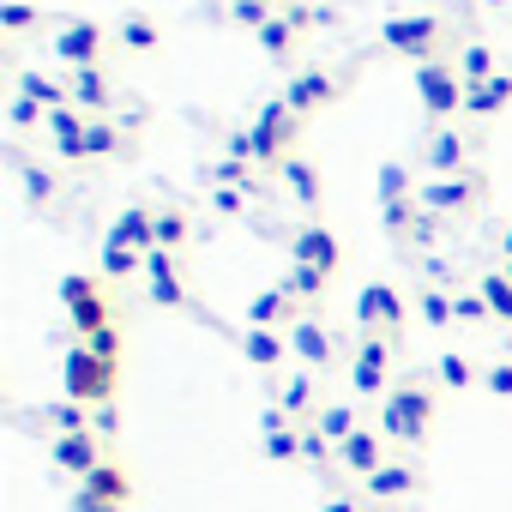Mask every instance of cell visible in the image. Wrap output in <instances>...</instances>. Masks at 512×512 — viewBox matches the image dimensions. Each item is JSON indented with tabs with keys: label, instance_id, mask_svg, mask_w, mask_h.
<instances>
[{
	"label": "cell",
	"instance_id": "obj_1",
	"mask_svg": "<svg viewBox=\"0 0 512 512\" xmlns=\"http://www.w3.org/2000/svg\"><path fill=\"white\" fill-rule=\"evenodd\" d=\"M374 49H380V55H398V61H410V67H422V61L452 55L458 43H452V19H446V13H398V19H386V25L374 31Z\"/></svg>",
	"mask_w": 512,
	"mask_h": 512
},
{
	"label": "cell",
	"instance_id": "obj_2",
	"mask_svg": "<svg viewBox=\"0 0 512 512\" xmlns=\"http://www.w3.org/2000/svg\"><path fill=\"white\" fill-rule=\"evenodd\" d=\"M49 55L61 61V73L109 67V55H115V25L85 19V13H67V19H55V31H49Z\"/></svg>",
	"mask_w": 512,
	"mask_h": 512
},
{
	"label": "cell",
	"instance_id": "obj_3",
	"mask_svg": "<svg viewBox=\"0 0 512 512\" xmlns=\"http://www.w3.org/2000/svg\"><path fill=\"white\" fill-rule=\"evenodd\" d=\"M434 410H440V392L422 380V374H404L392 380V392L380 398V434L392 440H422L434 428Z\"/></svg>",
	"mask_w": 512,
	"mask_h": 512
},
{
	"label": "cell",
	"instance_id": "obj_4",
	"mask_svg": "<svg viewBox=\"0 0 512 512\" xmlns=\"http://www.w3.org/2000/svg\"><path fill=\"white\" fill-rule=\"evenodd\" d=\"M356 73H362V61H350V67H326V61H308V67H296L290 73V85L278 91L302 121H314L320 109H332V103H344L350 97V85H356Z\"/></svg>",
	"mask_w": 512,
	"mask_h": 512
},
{
	"label": "cell",
	"instance_id": "obj_5",
	"mask_svg": "<svg viewBox=\"0 0 512 512\" xmlns=\"http://www.w3.org/2000/svg\"><path fill=\"white\" fill-rule=\"evenodd\" d=\"M302 127H308V121H302V115H296L284 97H266V103H260V115L247 121V133H253V163L278 175V169L296 157V145H302Z\"/></svg>",
	"mask_w": 512,
	"mask_h": 512
},
{
	"label": "cell",
	"instance_id": "obj_6",
	"mask_svg": "<svg viewBox=\"0 0 512 512\" xmlns=\"http://www.w3.org/2000/svg\"><path fill=\"white\" fill-rule=\"evenodd\" d=\"M410 79H416V97H422L428 127H452V121L464 115V91H470V85H464V73H458V61H452V55L410 67Z\"/></svg>",
	"mask_w": 512,
	"mask_h": 512
},
{
	"label": "cell",
	"instance_id": "obj_7",
	"mask_svg": "<svg viewBox=\"0 0 512 512\" xmlns=\"http://www.w3.org/2000/svg\"><path fill=\"white\" fill-rule=\"evenodd\" d=\"M422 211L440 217V223H458V217H476L488 205V169H464V175H440V181H422L416 187Z\"/></svg>",
	"mask_w": 512,
	"mask_h": 512
},
{
	"label": "cell",
	"instance_id": "obj_8",
	"mask_svg": "<svg viewBox=\"0 0 512 512\" xmlns=\"http://www.w3.org/2000/svg\"><path fill=\"white\" fill-rule=\"evenodd\" d=\"M145 302L169 308V314H199V296L187 284V260H181V253H163V247L145 253Z\"/></svg>",
	"mask_w": 512,
	"mask_h": 512
},
{
	"label": "cell",
	"instance_id": "obj_9",
	"mask_svg": "<svg viewBox=\"0 0 512 512\" xmlns=\"http://www.w3.org/2000/svg\"><path fill=\"white\" fill-rule=\"evenodd\" d=\"M61 308H67V320H73L79 338H97V332L115 326V308H109V290H103L97 272H73V278H61Z\"/></svg>",
	"mask_w": 512,
	"mask_h": 512
},
{
	"label": "cell",
	"instance_id": "obj_10",
	"mask_svg": "<svg viewBox=\"0 0 512 512\" xmlns=\"http://www.w3.org/2000/svg\"><path fill=\"white\" fill-rule=\"evenodd\" d=\"M410 314H416V302H410L398 284L374 278V284L356 290V314H350V320H356V332H392V338H404Z\"/></svg>",
	"mask_w": 512,
	"mask_h": 512
},
{
	"label": "cell",
	"instance_id": "obj_11",
	"mask_svg": "<svg viewBox=\"0 0 512 512\" xmlns=\"http://www.w3.org/2000/svg\"><path fill=\"white\" fill-rule=\"evenodd\" d=\"M61 380H67V398L73 404H115V362H103L97 350H85V344H73L67 350V368H61Z\"/></svg>",
	"mask_w": 512,
	"mask_h": 512
},
{
	"label": "cell",
	"instance_id": "obj_12",
	"mask_svg": "<svg viewBox=\"0 0 512 512\" xmlns=\"http://www.w3.org/2000/svg\"><path fill=\"white\" fill-rule=\"evenodd\" d=\"M416 169H428V181L464 175V169H476V139L464 127H428L422 133V151H416Z\"/></svg>",
	"mask_w": 512,
	"mask_h": 512
},
{
	"label": "cell",
	"instance_id": "obj_13",
	"mask_svg": "<svg viewBox=\"0 0 512 512\" xmlns=\"http://www.w3.org/2000/svg\"><path fill=\"white\" fill-rule=\"evenodd\" d=\"M290 266H314V272L338 278V272H344V241H338V229H326L320 217L302 223V229L290 235Z\"/></svg>",
	"mask_w": 512,
	"mask_h": 512
},
{
	"label": "cell",
	"instance_id": "obj_14",
	"mask_svg": "<svg viewBox=\"0 0 512 512\" xmlns=\"http://www.w3.org/2000/svg\"><path fill=\"white\" fill-rule=\"evenodd\" d=\"M115 55H133V61L163 55V19L145 13V7H127V13L115 19Z\"/></svg>",
	"mask_w": 512,
	"mask_h": 512
},
{
	"label": "cell",
	"instance_id": "obj_15",
	"mask_svg": "<svg viewBox=\"0 0 512 512\" xmlns=\"http://www.w3.org/2000/svg\"><path fill=\"white\" fill-rule=\"evenodd\" d=\"M61 79H67V103L73 109H85L91 121L115 115V73L109 67H79V73H61Z\"/></svg>",
	"mask_w": 512,
	"mask_h": 512
},
{
	"label": "cell",
	"instance_id": "obj_16",
	"mask_svg": "<svg viewBox=\"0 0 512 512\" xmlns=\"http://www.w3.org/2000/svg\"><path fill=\"white\" fill-rule=\"evenodd\" d=\"M380 229H386L392 241L422 247L428 235H440V217H428V211H422V199L410 193V199H380Z\"/></svg>",
	"mask_w": 512,
	"mask_h": 512
},
{
	"label": "cell",
	"instance_id": "obj_17",
	"mask_svg": "<svg viewBox=\"0 0 512 512\" xmlns=\"http://www.w3.org/2000/svg\"><path fill=\"white\" fill-rule=\"evenodd\" d=\"M278 181H284V193H290V199L308 211V223H314V211L326 205V175H320V163H314L308 151H296V157L278 169Z\"/></svg>",
	"mask_w": 512,
	"mask_h": 512
},
{
	"label": "cell",
	"instance_id": "obj_18",
	"mask_svg": "<svg viewBox=\"0 0 512 512\" xmlns=\"http://www.w3.org/2000/svg\"><path fill=\"white\" fill-rule=\"evenodd\" d=\"M290 356H296L308 374H326V368L338 362V344H332V332H326L314 314H302V320L290 326Z\"/></svg>",
	"mask_w": 512,
	"mask_h": 512
},
{
	"label": "cell",
	"instance_id": "obj_19",
	"mask_svg": "<svg viewBox=\"0 0 512 512\" xmlns=\"http://www.w3.org/2000/svg\"><path fill=\"white\" fill-rule=\"evenodd\" d=\"M127 157H133V121L103 115L85 127V163H127Z\"/></svg>",
	"mask_w": 512,
	"mask_h": 512
},
{
	"label": "cell",
	"instance_id": "obj_20",
	"mask_svg": "<svg viewBox=\"0 0 512 512\" xmlns=\"http://www.w3.org/2000/svg\"><path fill=\"white\" fill-rule=\"evenodd\" d=\"M103 241L133 247V253H151V247H157V199H133V205L115 217V229H109Z\"/></svg>",
	"mask_w": 512,
	"mask_h": 512
},
{
	"label": "cell",
	"instance_id": "obj_21",
	"mask_svg": "<svg viewBox=\"0 0 512 512\" xmlns=\"http://www.w3.org/2000/svg\"><path fill=\"white\" fill-rule=\"evenodd\" d=\"M302 314H308V308L290 296V284H272V290H260V296L247 302V326H272V332H290Z\"/></svg>",
	"mask_w": 512,
	"mask_h": 512
},
{
	"label": "cell",
	"instance_id": "obj_22",
	"mask_svg": "<svg viewBox=\"0 0 512 512\" xmlns=\"http://www.w3.org/2000/svg\"><path fill=\"white\" fill-rule=\"evenodd\" d=\"M506 109H512V73H494V79H482V85L464 91V121H476V127L500 121Z\"/></svg>",
	"mask_w": 512,
	"mask_h": 512
},
{
	"label": "cell",
	"instance_id": "obj_23",
	"mask_svg": "<svg viewBox=\"0 0 512 512\" xmlns=\"http://www.w3.org/2000/svg\"><path fill=\"white\" fill-rule=\"evenodd\" d=\"M157 247L163 253H193V211L181 199H157Z\"/></svg>",
	"mask_w": 512,
	"mask_h": 512
},
{
	"label": "cell",
	"instance_id": "obj_24",
	"mask_svg": "<svg viewBox=\"0 0 512 512\" xmlns=\"http://www.w3.org/2000/svg\"><path fill=\"white\" fill-rule=\"evenodd\" d=\"M241 356L253 362V368H284L290 362V332H272V326H247L241 332Z\"/></svg>",
	"mask_w": 512,
	"mask_h": 512
},
{
	"label": "cell",
	"instance_id": "obj_25",
	"mask_svg": "<svg viewBox=\"0 0 512 512\" xmlns=\"http://www.w3.org/2000/svg\"><path fill=\"white\" fill-rule=\"evenodd\" d=\"M37 31H43V7H37V0H0V37H7L13 49L31 43Z\"/></svg>",
	"mask_w": 512,
	"mask_h": 512
},
{
	"label": "cell",
	"instance_id": "obj_26",
	"mask_svg": "<svg viewBox=\"0 0 512 512\" xmlns=\"http://www.w3.org/2000/svg\"><path fill=\"white\" fill-rule=\"evenodd\" d=\"M452 61H458V73H464V85H482V79L506 73V67H500V49H494V43H482V37L458 43V49H452Z\"/></svg>",
	"mask_w": 512,
	"mask_h": 512
},
{
	"label": "cell",
	"instance_id": "obj_27",
	"mask_svg": "<svg viewBox=\"0 0 512 512\" xmlns=\"http://www.w3.org/2000/svg\"><path fill=\"white\" fill-rule=\"evenodd\" d=\"M416 320L434 326V332L458 326V290H446V284H422V290H416Z\"/></svg>",
	"mask_w": 512,
	"mask_h": 512
},
{
	"label": "cell",
	"instance_id": "obj_28",
	"mask_svg": "<svg viewBox=\"0 0 512 512\" xmlns=\"http://www.w3.org/2000/svg\"><path fill=\"white\" fill-rule=\"evenodd\" d=\"M97 278H103V284H133V278H145V253L103 241V247H97Z\"/></svg>",
	"mask_w": 512,
	"mask_h": 512
},
{
	"label": "cell",
	"instance_id": "obj_29",
	"mask_svg": "<svg viewBox=\"0 0 512 512\" xmlns=\"http://www.w3.org/2000/svg\"><path fill=\"white\" fill-rule=\"evenodd\" d=\"M253 43L266 49V61H272V67H290V61L302 55V31L290 25V13H278V19H272V25H266L260 37H253Z\"/></svg>",
	"mask_w": 512,
	"mask_h": 512
},
{
	"label": "cell",
	"instance_id": "obj_30",
	"mask_svg": "<svg viewBox=\"0 0 512 512\" xmlns=\"http://www.w3.org/2000/svg\"><path fill=\"white\" fill-rule=\"evenodd\" d=\"M278 410H284L290 422L320 416V392H314V374H308V368H302V374H290V380L278 386Z\"/></svg>",
	"mask_w": 512,
	"mask_h": 512
},
{
	"label": "cell",
	"instance_id": "obj_31",
	"mask_svg": "<svg viewBox=\"0 0 512 512\" xmlns=\"http://www.w3.org/2000/svg\"><path fill=\"white\" fill-rule=\"evenodd\" d=\"M55 464L73 470V476H91V470L103 464V458H97V434H91V428H85V434H61V440H55Z\"/></svg>",
	"mask_w": 512,
	"mask_h": 512
},
{
	"label": "cell",
	"instance_id": "obj_32",
	"mask_svg": "<svg viewBox=\"0 0 512 512\" xmlns=\"http://www.w3.org/2000/svg\"><path fill=\"white\" fill-rule=\"evenodd\" d=\"M350 362L392 374V362H398V338H392V332H356V344H350Z\"/></svg>",
	"mask_w": 512,
	"mask_h": 512
},
{
	"label": "cell",
	"instance_id": "obj_33",
	"mask_svg": "<svg viewBox=\"0 0 512 512\" xmlns=\"http://www.w3.org/2000/svg\"><path fill=\"white\" fill-rule=\"evenodd\" d=\"M13 91L37 97L43 109H67V79H49V73H31V67H13Z\"/></svg>",
	"mask_w": 512,
	"mask_h": 512
},
{
	"label": "cell",
	"instance_id": "obj_34",
	"mask_svg": "<svg viewBox=\"0 0 512 512\" xmlns=\"http://www.w3.org/2000/svg\"><path fill=\"white\" fill-rule=\"evenodd\" d=\"M380 446H386V434H380V428H356V434L338 446V458H344L350 470H368V476H374V470H380Z\"/></svg>",
	"mask_w": 512,
	"mask_h": 512
},
{
	"label": "cell",
	"instance_id": "obj_35",
	"mask_svg": "<svg viewBox=\"0 0 512 512\" xmlns=\"http://www.w3.org/2000/svg\"><path fill=\"white\" fill-rule=\"evenodd\" d=\"M374 187H380V199H410L422 181H416V163L410 157H386L380 175H374Z\"/></svg>",
	"mask_w": 512,
	"mask_h": 512
},
{
	"label": "cell",
	"instance_id": "obj_36",
	"mask_svg": "<svg viewBox=\"0 0 512 512\" xmlns=\"http://www.w3.org/2000/svg\"><path fill=\"white\" fill-rule=\"evenodd\" d=\"M434 380H440L446 392H464V386L482 380V368H476L470 356H458V350H440V356H434Z\"/></svg>",
	"mask_w": 512,
	"mask_h": 512
},
{
	"label": "cell",
	"instance_id": "obj_37",
	"mask_svg": "<svg viewBox=\"0 0 512 512\" xmlns=\"http://www.w3.org/2000/svg\"><path fill=\"white\" fill-rule=\"evenodd\" d=\"M476 290H482V302H488L494 326H512V278L494 266V272H482V278H476Z\"/></svg>",
	"mask_w": 512,
	"mask_h": 512
},
{
	"label": "cell",
	"instance_id": "obj_38",
	"mask_svg": "<svg viewBox=\"0 0 512 512\" xmlns=\"http://www.w3.org/2000/svg\"><path fill=\"white\" fill-rule=\"evenodd\" d=\"M43 121H49V109H43L37 97L13 91V103H7V127H13L19 139H31V133H43Z\"/></svg>",
	"mask_w": 512,
	"mask_h": 512
},
{
	"label": "cell",
	"instance_id": "obj_39",
	"mask_svg": "<svg viewBox=\"0 0 512 512\" xmlns=\"http://www.w3.org/2000/svg\"><path fill=\"white\" fill-rule=\"evenodd\" d=\"M284 284H290V296H296L308 314H314V302L332 290V278H326V272H314V266H290V272H284Z\"/></svg>",
	"mask_w": 512,
	"mask_h": 512
},
{
	"label": "cell",
	"instance_id": "obj_40",
	"mask_svg": "<svg viewBox=\"0 0 512 512\" xmlns=\"http://www.w3.org/2000/svg\"><path fill=\"white\" fill-rule=\"evenodd\" d=\"M272 19H278L272 0H229V25H235V31H253V37H260Z\"/></svg>",
	"mask_w": 512,
	"mask_h": 512
},
{
	"label": "cell",
	"instance_id": "obj_41",
	"mask_svg": "<svg viewBox=\"0 0 512 512\" xmlns=\"http://www.w3.org/2000/svg\"><path fill=\"white\" fill-rule=\"evenodd\" d=\"M458 326H494V314H488V302H482V290H476V284H464V290H458Z\"/></svg>",
	"mask_w": 512,
	"mask_h": 512
},
{
	"label": "cell",
	"instance_id": "obj_42",
	"mask_svg": "<svg viewBox=\"0 0 512 512\" xmlns=\"http://www.w3.org/2000/svg\"><path fill=\"white\" fill-rule=\"evenodd\" d=\"M121 494H127L121 470H115V464H97V470H91V494H85V500L97 506V500H121Z\"/></svg>",
	"mask_w": 512,
	"mask_h": 512
},
{
	"label": "cell",
	"instance_id": "obj_43",
	"mask_svg": "<svg viewBox=\"0 0 512 512\" xmlns=\"http://www.w3.org/2000/svg\"><path fill=\"white\" fill-rule=\"evenodd\" d=\"M217 187H241L247 193V181H253V163H241V157H217Z\"/></svg>",
	"mask_w": 512,
	"mask_h": 512
},
{
	"label": "cell",
	"instance_id": "obj_44",
	"mask_svg": "<svg viewBox=\"0 0 512 512\" xmlns=\"http://www.w3.org/2000/svg\"><path fill=\"white\" fill-rule=\"evenodd\" d=\"M482 386H488L494 398H512V356H500V362H482Z\"/></svg>",
	"mask_w": 512,
	"mask_h": 512
},
{
	"label": "cell",
	"instance_id": "obj_45",
	"mask_svg": "<svg viewBox=\"0 0 512 512\" xmlns=\"http://www.w3.org/2000/svg\"><path fill=\"white\" fill-rule=\"evenodd\" d=\"M410 482H416V476H410L404 464H380V470H374V494H404Z\"/></svg>",
	"mask_w": 512,
	"mask_h": 512
},
{
	"label": "cell",
	"instance_id": "obj_46",
	"mask_svg": "<svg viewBox=\"0 0 512 512\" xmlns=\"http://www.w3.org/2000/svg\"><path fill=\"white\" fill-rule=\"evenodd\" d=\"M211 205H217V217H241L247 211V193L241 187H211Z\"/></svg>",
	"mask_w": 512,
	"mask_h": 512
},
{
	"label": "cell",
	"instance_id": "obj_47",
	"mask_svg": "<svg viewBox=\"0 0 512 512\" xmlns=\"http://www.w3.org/2000/svg\"><path fill=\"white\" fill-rule=\"evenodd\" d=\"M85 350H97L103 362H121V326H109V332H97V338H79Z\"/></svg>",
	"mask_w": 512,
	"mask_h": 512
},
{
	"label": "cell",
	"instance_id": "obj_48",
	"mask_svg": "<svg viewBox=\"0 0 512 512\" xmlns=\"http://www.w3.org/2000/svg\"><path fill=\"white\" fill-rule=\"evenodd\" d=\"M326 19H332V13H326V7H308V0H302V7H290V25H296L302 37H308V31H320Z\"/></svg>",
	"mask_w": 512,
	"mask_h": 512
},
{
	"label": "cell",
	"instance_id": "obj_49",
	"mask_svg": "<svg viewBox=\"0 0 512 512\" xmlns=\"http://www.w3.org/2000/svg\"><path fill=\"white\" fill-rule=\"evenodd\" d=\"M25 187H31L37 199H43V193H61V187H55V175H43V169H25Z\"/></svg>",
	"mask_w": 512,
	"mask_h": 512
},
{
	"label": "cell",
	"instance_id": "obj_50",
	"mask_svg": "<svg viewBox=\"0 0 512 512\" xmlns=\"http://www.w3.org/2000/svg\"><path fill=\"white\" fill-rule=\"evenodd\" d=\"M500 260H512V223H506V235H500Z\"/></svg>",
	"mask_w": 512,
	"mask_h": 512
},
{
	"label": "cell",
	"instance_id": "obj_51",
	"mask_svg": "<svg viewBox=\"0 0 512 512\" xmlns=\"http://www.w3.org/2000/svg\"><path fill=\"white\" fill-rule=\"evenodd\" d=\"M326 512H356V500H332V506H326Z\"/></svg>",
	"mask_w": 512,
	"mask_h": 512
},
{
	"label": "cell",
	"instance_id": "obj_52",
	"mask_svg": "<svg viewBox=\"0 0 512 512\" xmlns=\"http://www.w3.org/2000/svg\"><path fill=\"white\" fill-rule=\"evenodd\" d=\"M272 7H278V13H290V7H302V0H272Z\"/></svg>",
	"mask_w": 512,
	"mask_h": 512
},
{
	"label": "cell",
	"instance_id": "obj_53",
	"mask_svg": "<svg viewBox=\"0 0 512 512\" xmlns=\"http://www.w3.org/2000/svg\"><path fill=\"white\" fill-rule=\"evenodd\" d=\"M482 7H512V0H482Z\"/></svg>",
	"mask_w": 512,
	"mask_h": 512
},
{
	"label": "cell",
	"instance_id": "obj_54",
	"mask_svg": "<svg viewBox=\"0 0 512 512\" xmlns=\"http://www.w3.org/2000/svg\"><path fill=\"white\" fill-rule=\"evenodd\" d=\"M500 272H506V278H512V260H500Z\"/></svg>",
	"mask_w": 512,
	"mask_h": 512
}]
</instances>
